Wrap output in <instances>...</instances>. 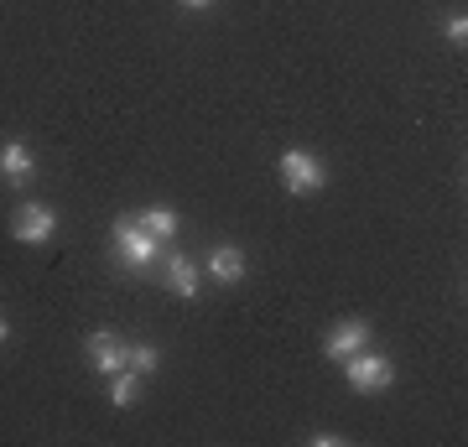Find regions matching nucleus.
<instances>
[{
	"label": "nucleus",
	"instance_id": "nucleus-1",
	"mask_svg": "<svg viewBox=\"0 0 468 447\" xmlns=\"http://www.w3.org/2000/svg\"><path fill=\"white\" fill-rule=\"evenodd\" d=\"M344 380H349V390H359V396H380V390H390V380H396V365L365 344L359 354L344 359Z\"/></svg>",
	"mask_w": 468,
	"mask_h": 447
},
{
	"label": "nucleus",
	"instance_id": "nucleus-2",
	"mask_svg": "<svg viewBox=\"0 0 468 447\" xmlns=\"http://www.w3.org/2000/svg\"><path fill=\"white\" fill-rule=\"evenodd\" d=\"M115 250H120V261L131 265V271H151V265L162 261V239L156 234H146L135 218H115Z\"/></svg>",
	"mask_w": 468,
	"mask_h": 447
},
{
	"label": "nucleus",
	"instance_id": "nucleus-3",
	"mask_svg": "<svg viewBox=\"0 0 468 447\" xmlns=\"http://www.w3.org/2000/svg\"><path fill=\"white\" fill-rule=\"evenodd\" d=\"M328 183V166L313 156V151H286L282 156V187L286 193H318Z\"/></svg>",
	"mask_w": 468,
	"mask_h": 447
},
{
	"label": "nucleus",
	"instance_id": "nucleus-4",
	"mask_svg": "<svg viewBox=\"0 0 468 447\" xmlns=\"http://www.w3.org/2000/svg\"><path fill=\"white\" fill-rule=\"evenodd\" d=\"M11 229H16L21 245H48L52 234H58V214H52L48 203H21Z\"/></svg>",
	"mask_w": 468,
	"mask_h": 447
},
{
	"label": "nucleus",
	"instance_id": "nucleus-5",
	"mask_svg": "<svg viewBox=\"0 0 468 447\" xmlns=\"http://www.w3.org/2000/svg\"><path fill=\"white\" fill-rule=\"evenodd\" d=\"M162 282H167V292H172V297L193 302V297L203 292V271H198V261H187L183 250H172V255H167V265H162Z\"/></svg>",
	"mask_w": 468,
	"mask_h": 447
},
{
	"label": "nucleus",
	"instance_id": "nucleus-6",
	"mask_svg": "<svg viewBox=\"0 0 468 447\" xmlns=\"http://www.w3.org/2000/svg\"><path fill=\"white\" fill-rule=\"evenodd\" d=\"M365 344H369V323H365V317H344V323L328 328L323 354H328V359H349V354H359Z\"/></svg>",
	"mask_w": 468,
	"mask_h": 447
},
{
	"label": "nucleus",
	"instance_id": "nucleus-7",
	"mask_svg": "<svg viewBox=\"0 0 468 447\" xmlns=\"http://www.w3.org/2000/svg\"><path fill=\"white\" fill-rule=\"evenodd\" d=\"M89 365L100 369V375H120L125 369V344L115 338V328L89 333Z\"/></svg>",
	"mask_w": 468,
	"mask_h": 447
},
{
	"label": "nucleus",
	"instance_id": "nucleus-8",
	"mask_svg": "<svg viewBox=\"0 0 468 447\" xmlns=\"http://www.w3.org/2000/svg\"><path fill=\"white\" fill-rule=\"evenodd\" d=\"M32 172H37L32 146H21V141H5L0 146V177L5 183H32Z\"/></svg>",
	"mask_w": 468,
	"mask_h": 447
},
{
	"label": "nucleus",
	"instance_id": "nucleus-9",
	"mask_svg": "<svg viewBox=\"0 0 468 447\" xmlns=\"http://www.w3.org/2000/svg\"><path fill=\"white\" fill-rule=\"evenodd\" d=\"M208 276H214L218 286L239 282V276H245V255H239V245H214L208 250Z\"/></svg>",
	"mask_w": 468,
	"mask_h": 447
},
{
	"label": "nucleus",
	"instance_id": "nucleus-10",
	"mask_svg": "<svg viewBox=\"0 0 468 447\" xmlns=\"http://www.w3.org/2000/svg\"><path fill=\"white\" fill-rule=\"evenodd\" d=\"M135 224H141L146 234H156L162 245L177 234V214H172V208H141V214H135Z\"/></svg>",
	"mask_w": 468,
	"mask_h": 447
},
{
	"label": "nucleus",
	"instance_id": "nucleus-11",
	"mask_svg": "<svg viewBox=\"0 0 468 447\" xmlns=\"http://www.w3.org/2000/svg\"><path fill=\"white\" fill-rule=\"evenodd\" d=\"M110 400H115L120 411H131L135 400H141V380H135V369H120V375H110Z\"/></svg>",
	"mask_w": 468,
	"mask_h": 447
},
{
	"label": "nucleus",
	"instance_id": "nucleus-12",
	"mask_svg": "<svg viewBox=\"0 0 468 447\" xmlns=\"http://www.w3.org/2000/svg\"><path fill=\"white\" fill-rule=\"evenodd\" d=\"M156 365H162V354L151 344H125V369H135V375H156Z\"/></svg>",
	"mask_w": 468,
	"mask_h": 447
},
{
	"label": "nucleus",
	"instance_id": "nucleus-13",
	"mask_svg": "<svg viewBox=\"0 0 468 447\" xmlns=\"http://www.w3.org/2000/svg\"><path fill=\"white\" fill-rule=\"evenodd\" d=\"M442 32H448V42H458V48H463V42H468V21L463 16H448V27H442Z\"/></svg>",
	"mask_w": 468,
	"mask_h": 447
},
{
	"label": "nucleus",
	"instance_id": "nucleus-14",
	"mask_svg": "<svg viewBox=\"0 0 468 447\" xmlns=\"http://www.w3.org/2000/svg\"><path fill=\"white\" fill-rule=\"evenodd\" d=\"M187 11H208V5H214V0H183Z\"/></svg>",
	"mask_w": 468,
	"mask_h": 447
},
{
	"label": "nucleus",
	"instance_id": "nucleus-15",
	"mask_svg": "<svg viewBox=\"0 0 468 447\" xmlns=\"http://www.w3.org/2000/svg\"><path fill=\"white\" fill-rule=\"evenodd\" d=\"M5 338H11V328H5V317H0V344H5Z\"/></svg>",
	"mask_w": 468,
	"mask_h": 447
}]
</instances>
